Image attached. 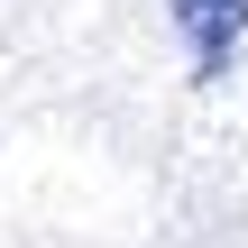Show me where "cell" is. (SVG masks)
Listing matches in <instances>:
<instances>
[{
    "label": "cell",
    "mask_w": 248,
    "mask_h": 248,
    "mask_svg": "<svg viewBox=\"0 0 248 248\" xmlns=\"http://www.w3.org/2000/svg\"><path fill=\"white\" fill-rule=\"evenodd\" d=\"M184 46H193V74H221L230 55L248 46V0H166Z\"/></svg>",
    "instance_id": "obj_1"
}]
</instances>
